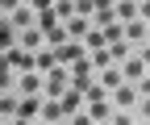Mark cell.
<instances>
[{"label":"cell","instance_id":"1","mask_svg":"<svg viewBox=\"0 0 150 125\" xmlns=\"http://www.w3.org/2000/svg\"><path fill=\"white\" fill-rule=\"evenodd\" d=\"M4 21L21 33V29H33V4H13V13L4 17Z\"/></svg>","mask_w":150,"mask_h":125},{"label":"cell","instance_id":"2","mask_svg":"<svg viewBox=\"0 0 150 125\" xmlns=\"http://www.w3.org/2000/svg\"><path fill=\"white\" fill-rule=\"evenodd\" d=\"M4 67L8 71H33V54L21 50V46H13V50H4Z\"/></svg>","mask_w":150,"mask_h":125},{"label":"cell","instance_id":"3","mask_svg":"<svg viewBox=\"0 0 150 125\" xmlns=\"http://www.w3.org/2000/svg\"><path fill=\"white\" fill-rule=\"evenodd\" d=\"M125 79H129V83H142V79H146V59H142V54H129V59H125ZM125 79H121V83H125Z\"/></svg>","mask_w":150,"mask_h":125},{"label":"cell","instance_id":"4","mask_svg":"<svg viewBox=\"0 0 150 125\" xmlns=\"http://www.w3.org/2000/svg\"><path fill=\"white\" fill-rule=\"evenodd\" d=\"M17 92H21V96H42V75H33V71H25V75L17 79Z\"/></svg>","mask_w":150,"mask_h":125},{"label":"cell","instance_id":"5","mask_svg":"<svg viewBox=\"0 0 150 125\" xmlns=\"http://www.w3.org/2000/svg\"><path fill=\"white\" fill-rule=\"evenodd\" d=\"M17 46L29 50V54H33V46L42 50V29H21V33H17Z\"/></svg>","mask_w":150,"mask_h":125},{"label":"cell","instance_id":"6","mask_svg":"<svg viewBox=\"0 0 150 125\" xmlns=\"http://www.w3.org/2000/svg\"><path fill=\"white\" fill-rule=\"evenodd\" d=\"M38 113H42V121H46V125L63 121V109H59V100H42V104H38Z\"/></svg>","mask_w":150,"mask_h":125},{"label":"cell","instance_id":"7","mask_svg":"<svg viewBox=\"0 0 150 125\" xmlns=\"http://www.w3.org/2000/svg\"><path fill=\"white\" fill-rule=\"evenodd\" d=\"M13 46H17V29L0 17V54H4V50H13Z\"/></svg>","mask_w":150,"mask_h":125},{"label":"cell","instance_id":"8","mask_svg":"<svg viewBox=\"0 0 150 125\" xmlns=\"http://www.w3.org/2000/svg\"><path fill=\"white\" fill-rule=\"evenodd\" d=\"M63 33H67V42H79V38H83V33H88V21H83V17H71V21H67V29H63Z\"/></svg>","mask_w":150,"mask_h":125},{"label":"cell","instance_id":"9","mask_svg":"<svg viewBox=\"0 0 150 125\" xmlns=\"http://www.w3.org/2000/svg\"><path fill=\"white\" fill-rule=\"evenodd\" d=\"M125 33H129V42H134V46H142V42H146V21H129ZM129 42H125V46H129Z\"/></svg>","mask_w":150,"mask_h":125},{"label":"cell","instance_id":"10","mask_svg":"<svg viewBox=\"0 0 150 125\" xmlns=\"http://www.w3.org/2000/svg\"><path fill=\"white\" fill-rule=\"evenodd\" d=\"M112 96H117V104H134L138 100V88L134 83H121V88H112Z\"/></svg>","mask_w":150,"mask_h":125},{"label":"cell","instance_id":"11","mask_svg":"<svg viewBox=\"0 0 150 125\" xmlns=\"http://www.w3.org/2000/svg\"><path fill=\"white\" fill-rule=\"evenodd\" d=\"M83 117H88V121H92V117H96V121H108L112 109H108V100H100V104H88V113H83Z\"/></svg>","mask_w":150,"mask_h":125},{"label":"cell","instance_id":"12","mask_svg":"<svg viewBox=\"0 0 150 125\" xmlns=\"http://www.w3.org/2000/svg\"><path fill=\"white\" fill-rule=\"evenodd\" d=\"M0 117H17V96L13 92H0Z\"/></svg>","mask_w":150,"mask_h":125},{"label":"cell","instance_id":"13","mask_svg":"<svg viewBox=\"0 0 150 125\" xmlns=\"http://www.w3.org/2000/svg\"><path fill=\"white\" fill-rule=\"evenodd\" d=\"M96 88H104V92H112V88H121V71H112V67H108V71H104V79H100Z\"/></svg>","mask_w":150,"mask_h":125},{"label":"cell","instance_id":"14","mask_svg":"<svg viewBox=\"0 0 150 125\" xmlns=\"http://www.w3.org/2000/svg\"><path fill=\"white\" fill-rule=\"evenodd\" d=\"M42 38H46L50 46H67V33H63L59 25H54V29H46V33H42Z\"/></svg>","mask_w":150,"mask_h":125},{"label":"cell","instance_id":"15","mask_svg":"<svg viewBox=\"0 0 150 125\" xmlns=\"http://www.w3.org/2000/svg\"><path fill=\"white\" fill-rule=\"evenodd\" d=\"M8 88H17V79H13L8 67H0V92H8Z\"/></svg>","mask_w":150,"mask_h":125},{"label":"cell","instance_id":"16","mask_svg":"<svg viewBox=\"0 0 150 125\" xmlns=\"http://www.w3.org/2000/svg\"><path fill=\"white\" fill-rule=\"evenodd\" d=\"M0 67H4V54H0Z\"/></svg>","mask_w":150,"mask_h":125}]
</instances>
